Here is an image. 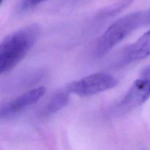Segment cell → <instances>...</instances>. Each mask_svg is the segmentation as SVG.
I'll return each instance as SVG.
<instances>
[{"instance_id": "cell-7", "label": "cell", "mask_w": 150, "mask_h": 150, "mask_svg": "<svg viewBox=\"0 0 150 150\" xmlns=\"http://www.w3.org/2000/svg\"><path fill=\"white\" fill-rule=\"evenodd\" d=\"M69 91L60 92L54 95L45 108V114L48 115L56 114L62 109L69 103Z\"/></svg>"}, {"instance_id": "cell-8", "label": "cell", "mask_w": 150, "mask_h": 150, "mask_svg": "<svg viewBox=\"0 0 150 150\" xmlns=\"http://www.w3.org/2000/svg\"><path fill=\"white\" fill-rule=\"evenodd\" d=\"M133 0H120L102 12L103 16H113L130 5Z\"/></svg>"}, {"instance_id": "cell-2", "label": "cell", "mask_w": 150, "mask_h": 150, "mask_svg": "<svg viewBox=\"0 0 150 150\" xmlns=\"http://www.w3.org/2000/svg\"><path fill=\"white\" fill-rule=\"evenodd\" d=\"M150 24V9L132 13L111 24L99 38L95 47L97 57L106 55L117 44L136 29Z\"/></svg>"}, {"instance_id": "cell-3", "label": "cell", "mask_w": 150, "mask_h": 150, "mask_svg": "<svg viewBox=\"0 0 150 150\" xmlns=\"http://www.w3.org/2000/svg\"><path fill=\"white\" fill-rule=\"evenodd\" d=\"M150 98V65L142 70L140 76L133 85L123 99L119 103L116 111L125 113L133 110L149 100Z\"/></svg>"}, {"instance_id": "cell-5", "label": "cell", "mask_w": 150, "mask_h": 150, "mask_svg": "<svg viewBox=\"0 0 150 150\" xmlns=\"http://www.w3.org/2000/svg\"><path fill=\"white\" fill-rule=\"evenodd\" d=\"M45 92V88L43 86H39L26 91L17 98L1 105L0 117L1 119L8 118L21 112L25 108L38 102Z\"/></svg>"}, {"instance_id": "cell-10", "label": "cell", "mask_w": 150, "mask_h": 150, "mask_svg": "<svg viewBox=\"0 0 150 150\" xmlns=\"http://www.w3.org/2000/svg\"><path fill=\"white\" fill-rule=\"evenodd\" d=\"M47 1H48V0H47Z\"/></svg>"}, {"instance_id": "cell-6", "label": "cell", "mask_w": 150, "mask_h": 150, "mask_svg": "<svg viewBox=\"0 0 150 150\" xmlns=\"http://www.w3.org/2000/svg\"><path fill=\"white\" fill-rule=\"evenodd\" d=\"M149 56L150 29L125 50L121 62L125 64H130L144 59Z\"/></svg>"}, {"instance_id": "cell-1", "label": "cell", "mask_w": 150, "mask_h": 150, "mask_svg": "<svg viewBox=\"0 0 150 150\" xmlns=\"http://www.w3.org/2000/svg\"><path fill=\"white\" fill-rule=\"evenodd\" d=\"M38 24L21 28L6 37L0 45V72L1 74L14 68L35 45L40 36Z\"/></svg>"}, {"instance_id": "cell-4", "label": "cell", "mask_w": 150, "mask_h": 150, "mask_svg": "<svg viewBox=\"0 0 150 150\" xmlns=\"http://www.w3.org/2000/svg\"><path fill=\"white\" fill-rule=\"evenodd\" d=\"M117 83V79L111 75L98 73L72 82L67 89L80 97H89L112 89Z\"/></svg>"}, {"instance_id": "cell-9", "label": "cell", "mask_w": 150, "mask_h": 150, "mask_svg": "<svg viewBox=\"0 0 150 150\" xmlns=\"http://www.w3.org/2000/svg\"><path fill=\"white\" fill-rule=\"evenodd\" d=\"M45 1H47V0H21V2L20 4L21 10H29V9L32 8L38 4Z\"/></svg>"}]
</instances>
